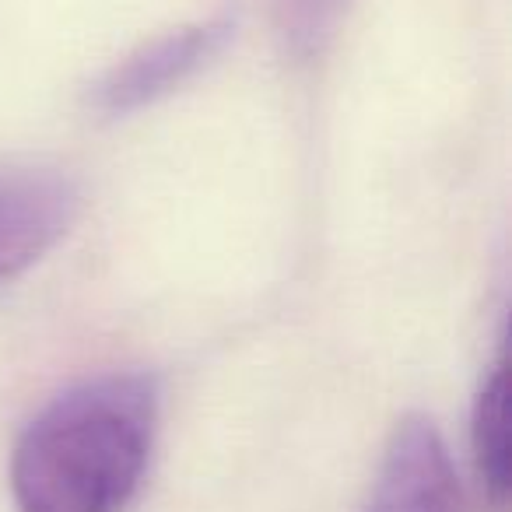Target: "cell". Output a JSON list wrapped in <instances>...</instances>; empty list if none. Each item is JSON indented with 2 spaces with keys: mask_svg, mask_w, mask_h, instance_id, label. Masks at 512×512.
<instances>
[{
  "mask_svg": "<svg viewBox=\"0 0 512 512\" xmlns=\"http://www.w3.org/2000/svg\"><path fill=\"white\" fill-rule=\"evenodd\" d=\"M155 425L158 390L141 372L71 386L15 446L18 512H123L148 470Z\"/></svg>",
  "mask_w": 512,
  "mask_h": 512,
  "instance_id": "cell-1",
  "label": "cell"
},
{
  "mask_svg": "<svg viewBox=\"0 0 512 512\" xmlns=\"http://www.w3.org/2000/svg\"><path fill=\"white\" fill-rule=\"evenodd\" d=\"M232 39V18L179 25L109 67L92 88V109L102 116H130L158 99L172 95L179 85L204 71Z\"/></svg>",
  "mask_w": 512,
  "mask_h": 512,
  "instance_id": "cell-2",
  "label": "cell"
},
{
  "mask_svg": "<svg viewBox=\"0 0 512 512\" xmlns=\"http://www.w3.org/2000/svg\"><path fill=\"white\" fill-rule=\"evenodd\" d=\"M78 186L53 172H0V281L39 264L78 218Z\"/></svg>",
  "mask_w": 512,
  "mask_h": 512,
  "instance_id": "cell-3",
  "label": "cell"
},
{
  "mask_svg": "<svg viewBox=\"0 0 512 512\" xmlns=\"http://www.w3.org/2000/svg\"><path fill=\"white\" fill-rule=\"evenodd\" d=\"M456 470L439 428L421 414L397 421L365 512H456Z\"/></svg>",
  "mask_w": 512,
  "mask_h": 512,
  "instance_id": "cell-4",
  "label": "cell"
},
{
  "mask_svg": "<svg viewBox=\"0 0 512 512\" xmlns=\"http://www.w3.org/2000/svg\"><path fill=\"white\" fill-rule=\"evenodd\" d=\"M474 463L484 491L495 505L505 502L509 495V365L498 358L495 369L488 372L481 393L474 404Z\"/></svg>",
  "mask_w": 512,
  "mask_h": 512,
  "instance_id": "cell-5",
  "label": "cell"
}]
</instances>
